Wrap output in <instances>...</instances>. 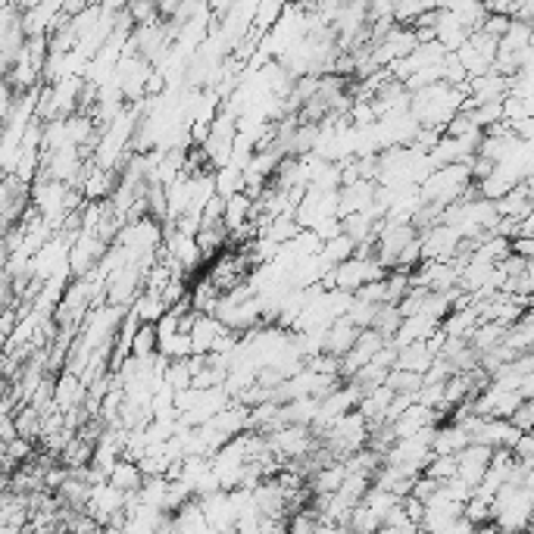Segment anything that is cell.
<instances>
[{
    "label": "cell",
    "mask_w": 534,
    "mask_h": 534,
    "mask_svg": "<svg viewBox=\"0 0 534 534\" xmlns=\"http://www.w3.org/2000/svg\"><path fill=\"white\" fill-rule=\"evenodd\" d=\"M456 472H459L456 456H435L428 463V469H425V475L435 478L437 484H447V482H453V478H456Z\"/></svg>",
    "instance_id": "cell-12"
},
{
    "label": "cell",
    "mask_w": 534,
    "mask_h": 534,
    "mask_svg": "<svg viewBox=\"0 0 534 534\" xmlns=\"http://www.w3.org/2000/svg\"><path fill=\"white\" fill-rule=\"evenodd\" d=\"M198 503H200V510H204L209 529H213L216 534L238 529V506H235V500H232V491L207 493V497H200Z\"/></svg>",
    "instance_id": "cell-2"
},
{
    "label": "cell",
    "mask_w": 534,
    "mask_h": 534,
    "mask_svg": "<svg viewBox=\"0 0 534 534\" xmlns=\"http://www.w3.org/2000/svg\"><path fill=\"white\" fill-rule=\"evenodd\" d=\"M491 463H493V450L482 447V444H472L469 450H463L456 456V465H459L456 478H463L465 484H472V488L478 491L484 482V475H488Z\"/></svg>",
    "instance_id": "cell-5"
},
{
    "label": "cell",
    "mask_w": 534,
    "mask_h": 534,
    "mask_svg": "<svg viewBox=\"0 0 534 534\" xmlns=\"http://www.w3.org/2000/svg\"><path fill=\"white\" fill-rule=\"evenodd\" d=\"M132 309L134 316L141 319V326H157L160 319L169 313V307H166V300L160 294H151V290H141V297L132 303Z\"/></svg>",
    "instance_id": "cell-10"
},
{
    "label": "cell",
    "mask_w": 534,
    "mask_h": 534,
    "mask_svg": "<svg viewBox=\"0 0 534 534\" xmlns=\"http://www.w3.org/2000/svg\"><path fill=\"white\" fill-rule=\"evenodd\" d=\"M316 534H350L347 525H335V522H319V531Z\"/></svg>",
    "instance_id": "cell-16"
},
{
    "label": "cell",
    "mask_w": 534,
    "mask_h": 534,
    "mask_svg": "<svg viewBox=\"0 0 534 534\" xmlns=\"http://www.w3.org/2000/svg\"><path fill=\"white\" fill-rule=\"evenodd\" d=\"M519 437H522V431L512 422H506V419H484L482 428L475 431V444H482V447H488L493 453L516 450Z\"/></svg>",
    "instance_id": "cell-4"
},
{
    "label": "cell",
    "mask_w": 534,
    "mask_h": 534,
    "mask_svg": "<svg viewBox=\"0 0 534 534\" xmlns=\"http://www.w3.org/2000/svg\"><path fill=\"white\" fill-rule=\"evenodd\" d=\"M437 491H441V484H437L435 478H428V475H419L416 484H412V497L422 500V503H428V500L435 497Z\"/></svg>",
    "instance_id": "cell-14"
},
{
    "label": "cell",
    "mask_w": 534,
    "mask_h": 534,
    "mask_svg": "<svg viewBox=\"0 0 534 534\" xmlns=\"http://www.w3.org/2000/svg\"><path fill=\"white\" fill-rule=\"evenodd\" d=\"M319 522H322V519L307 506V510H300V512H294V516H290L288 534H316V531H319Z\"/></svg>",
    "instance_id": "cell-13"
},
{
    "label": "cell",
    "mask_w": 534,
    "mask_h": 534,
    "mask_svg": "<svg viewBox=\"0 0 534 534\" xmlns=\"http://www.w3.org/2000/svg\"><path fill=\"white\" fill-rule=\"evenodd\" d=\"M125 500H128V493H123L119 488H113L110 482H104V484H97V488L91 491V500H87L85 512L91 519H97L100 525H110L113 519L125 512Z\"/></svg>",
    "instance_id": "cell-3"
},
{
    "label": "cell",
    "mask_w": 534,
    "mask_h": 534,
    "mask_svg": "<svg viewBox=\"0 0 534 534\" xmlns=\"http://www.w3.org/2000/svg\"><path fill=\"white\" fill-rule=\"evenodd\" d=\"M512 425H516L519 431H534V400H525L519 412L512 416Z\"/></svg>",
    "instance_id": "cell-15"
},
{
    "label": "cell",
    "mask_w": 534,
    "mask_h": 534,
    "mask_svg": "<svg viewBox=\"0 0 534 534\" xmlns=\"http://www.w3.org/2000/svg\"><path fill=\"white\" fill-rule=\"evenodd\" d=\"M472 435L463 428V425L450 422V425H441V428H435V441H431V453L435 456H459L463 450L472 447Z\"/></svg>",
    "instance_id": "cell-6"
},
{
    "label": "cell",
    "mask_w": 534,
    "mask_h": 534,
    "mask_svg": "<svg viewBox=\"0 0 534 534\" xmlns=\"http://www.w3.org/2000/svg\"><path fill=\"white\" fill-rule=\"evenodd\" d=\"M347 465L344 463H331L326 465L322 472H316L313 478H309V491H313V497H331V493H337L344 488V482H347Z\"/></svg>",
    "instance_id": "cell-8"
},
{
    "label": "cell",
    "mask_w": 534,
    "mask_h": 534,
    "mask_svg": "<svg viewBox=\"0 0 534 534\" xmlns=\"http://www.w3.org/2000/svg\"><path fill=\"white\" fill-rule=\"evenodd\" d=\"M363 331L354 326V322L344 316V319H337L335 326L328 328V341H326V354L337 356V360H344V356L350 354V350L356 347V341H360Z\"/></svg>",
    "instance_id": "cell-7"
},
{
    "label": "cell",
    "mask_w": 534,
    "mask_h": 534,
    "mask_svg": "<svg viewBox=\"0 0 534 534\" xmlns=\"http://www.w3.org/2000/svg\"><path fill=\"white\" fill-rule=\"evenodd\" d=\"M497 51H500V41H493V38L484 35V32H475V35L463 44V51H459L456 57L463 60L469 78H482V76H488V72H493Z\"/></svg>",
    "instance_id": "cell-1"
},
{
    "label": "cell",
    "mask_w": 534,
    "mask_h": 534,
    "mask_svg": "<svg viewBox=\"0 0 534 534\" xmlns=\"http://www.w3.org/2000/svg\"><path fill=\"white\" fill-rule=\"evenodd\" d=\"M157 354H160L157 326H141L132 341V356H138V360H151V356H157Z\"/></svg>",
    "instance_id": "cell-11"
},
{
    "label": "cell",
    "mask_w": 534,
    "mask_h": 534,
    "mask_svg": "<svg viewBox=\"0 0 534 534\" xmlns=\"http://www.w3.org/2000/svg\"><path fill=\"white\" fill-rule=\"evenodd\" d=\"M531 51H534V25H531Z\"/></svg>",
    "instance_id": "cell-17"
},
{
    "label": "cell",
    "mask_w": 534,
    "mask_h": 534,
    "mask_svg": "<svg viewBox=\"0 0 534 534\" xmlns=\"http://www.w3.org/2000/svg\"><path fill=\"white\" fill-rule=\"evenodd\" d=\"M144 472H141L138 463H132V459H119L116 469L110 472V484L113 488H119L123 493H138L141 488H144Z\"/></svg>",
    "instance_id": "cell-9"
}]
</instances>
